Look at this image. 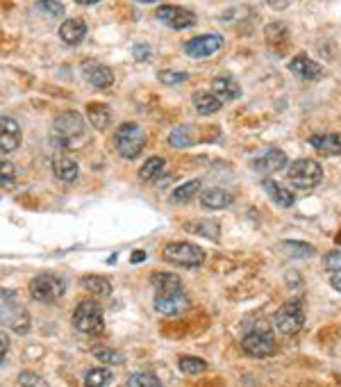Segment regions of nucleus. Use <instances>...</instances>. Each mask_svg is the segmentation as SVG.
Returning a JSON list of instances; mask_svg holds the SVG:
<instances>
[{"mask_svg":"<svg viewBox=\"0 0 341 387\" xmlns=\"http://www.w3.org/2000/svg\"><path fill=\"white\" fill-rule=\"evenodd\" d=\"M73 326L85 335H100L105 330L103 310L94 301H80L73 312Z\"/></svg>","mask_w":341,"mask_h":387,"instance_id":"1","label":"nucleus"},{"mask_svg":"<svg viewBox=\"0 0 341 387\" xmlns=\"http://www.w3.org/2000/svg\"><path fill=\"white\" fill-rule=\"evenodd\" d=\"M162 257L171 264L187 266V269H198V266L205 262V251L189 242H171L164 246Z\"/></svg>","mask_w":341,"mask_h":387,"instance_id":"2","label":"nucleus"},{"mask_svg":"<svg viewBox=\"0 0 341 387\" xmlns=\"http://www.w3.org/2000/svg\"><path fill=\"white\" fill-rule=\"evenodd\" d=\"M287 180L298 189H312V187L321 185V180H323V169H321V164L314 160H296L289 164Z\"/></svg>","mask_w":341,"mask_h":387,"instance_id":"3","label":"nucleus"},{"mask_svg":"<svg viewBox=\"0 0 341 387\" xmlns=\"http://www.w3.org/2000/svg\"><path fill=\"white\" fill-rule=\"evenodd\" d=\"M116 151L127 160H134L137 155H141L146 146V133L137 123H123L118 125V130L114 135Z\"/></svg>","mask_w":341,"mask_h":387,"instance_id":"4","label":"nucleus"},{"mask_svg":"<svg viewBox=\"0 0 341 387\" xmlns=\"http://www.w3.org/2000/svg\"><path fill=\"white\" fill-rule=\"evenodd\" d=\"M53 133L62 146H69L71 142H76L85 135V116L76 112V109H67V112L57 114V118H55Z\"/></svg>","mask_w":341,"mask_h":387,"instance_id":"5","label":"nucleus"},{"mask_svg":"<svg viewBox=\"0 0 341 387\" xmlns=\"http://www.w3.org/2000/svg\"><path fill=\"white\" fill-rule=\"evenodd\" d=\"M275 328L280 330L282 335H296L305 326V312H302V303L300 301H289L275 312L273 317Z\"/></svg>","mask_w":341,"mask_h":387,"instance_id":"6","label":"nucleus"},{"mask_svg":"<svg viewBox=\"0 0 341 387\" xmlns=\"http://www.w3.org/2000/svg\"><path fill=\"white\" fill-rule=\"evenodd\" d=\"M30 294H32V299L39 303H53L64 294V280L60 276L41 273L30 283Z\"/></svg>","mask_w":341,"mask_h":387,"instance_id":"7","label":"nucleus"},{"mask_svg":"<svg viewBox=\"0 0 341 387\" xmlns=\"http://www.w3.org/2000/svg\"><path fill=\"white\" fill-rule=\"evenodd\" d=\"M242 348L248 358H269L275 353V339L269 330H251L244 335Z\"/></svg>","mask_w":341,"mask_h":387,"instance_id":"8","label":"nucleus"},{"mask_svg":"<svg viewBox=\"0 0 341 387\" xmlns=\"http://www.w3.org/2000/svg\"><path fill=\"white\" fill-rule=\"evenodd\" d=\"M223 43L225 41L221 34H200L184 43V55H189L193 60H205L223 48Z\"/></svg>","mask_w":341,"mask_h":387,"instance_id":"9","label":"nucleus"},{"mask_svg":"<svg viewBox=\"0 0 341 387\" xmlns=\"http://www.w3.org/2000/svg\"><path fill=\"white\" fill-rule=\"evenodd\" d=\"M155 16H158V21H162L164 25H169L171 30H187V27L196 25V14L178 5H164L155 12Z\"/></svg>","mask_w":341,"mask_h":387,"instance_id":"10","label":"nucleus"},{"mask_svg":"<svg viewBox=\"0 0 341 387\" xmlns=\"http://www.w3.org/2000/svg\"><path fill=\"white\" fill-rule=\"evenodd\" d=\"M155 310L164 317L182 315L184 310H189V297L182 290L169 292V294H158V297H155Z\"/></svg>","mask_w":341,"mask_h":387,"instance_id":"11","label":"nucleus"},{"mask_svg":"<svg viewBox=\"0 0 341 387\" xmlns=\"http://www.w3.org/2000/svg\"><path fill=\"white\" fill-rule=\"evenodd\" d=\"M0 321L7 324L12 330H16V333H27V330H30V317H27V312L14 301H9L3 306V310H0Z\"/></svg>","mask_w":341,"mask_h":387,"instance_id":"12","label":"nucleus"},{"mask_svg":"<svg viewBox=\"0 0 341 387\" xmlns=\"http://www.w3.org/2000/svg\"><path fill=\"white\" fill-rule=\"evenodd\" d=\"M289 69H291L293 76H298L305 82H314V80L323 78V67H321L319 62L309 60L307 55H296V57L289 62Z\"/></svg>","mask_w":341,"mask_h":387,"instance_id":"13","label":"nucleus"},{"mask_svg":"<svg viewBox=\"0 0 341 387\" xmlns=\"http://www.w3.org/2000/svg\"><path fill=\"white\" fill-rule=\"evenodd\" d=\"M21 146V128L12 116H0V153H12Z\"/></svg>","mask_w":341,"mask_h":387,"instance_id":"14","label":"nucleus"},{"mask_svg":"<svg viewBox=\"0 0 341 387\" xmlns=\"http://www.w3.org/2000/svg\"><path fill=\"white\" fill-rule=\"evenodd\" d=\"M82 73H85V80L89 85H94L96 89H107L114 85V73L98 62H87L82 67Z\"/></svg>","mask_w":341,"mask_h":387,"instance_id":"15","label":"nucleus"},{"mask_svg":"<svg viewBox=\"0 0 341 387\" xmlns=\"http://www.w3.org/2000/svg\"><path fill=\"white\" fill-rule=\"evenodd\" d=\"M253 167L262 173H278L280 169L287 167V155H284L280 149H269L253 162Z\"/></svg>","mask_w":341,"mask_h":387,"instance_id":"16","label":"nucleus"},{"mask_svg":"<svg viewBox=\"0 0 341 387\" xmlns=\"http://www.w3.org/2000/svg\"><path fill=\"white\" fill-rule=\"evenodd\" d=\"M211 94H214L221 103L223 100H237L242 98V87L232 76H218L214 82H211Z\"/></svg>","mask_w":341,"mask_h":387,"instance_id":"17","label":"nucleus"},{"mask_svg":"<svg viewBox=\"0 0 341 387\" xmlns=\"http://www.w3.org/2000/svg\"><path fill=\"white\" fill-rule=\"evenodd\" d=\"M262 187H264V191L271 196V201L275 203V205H280V208H291L293 203H296V196L291 194V189H287L284 185H280L278 180L264 178V180H262Z\"/></svg>","mask_w":341,"mask_h":387,"instance_id":"18","label":"nucleus"},{"mask_svg":"<svg viewBox=\"0 0 341 387\" xmlns=\"http://www.w3.org/2000/svg\"><path fill=\"white\" fill-rule=\"evenodd\" d=\"M60 36L64 43L78 46L87 36V23L82 18H69V21H64L60 25Z\"/></svg>","mask_w":341,"mask_h":387,"instance_id":"19","label":"nucleus"},{"mask_svg":"<svg viewBox=\"0 0 341 387\" xmlns=\"http://www.w3.org/2000/svg\"><path fill=\"white\" fill-rule=\"evenodd\" d=\"M232 194L228 189H221V187H211V189H205L200 194V203L205 205L207 210H223L228 205H232Z\"/></svg>","mask_w":341,"mask_h":387,"instance_id":"20","label":"nucleus"},{"mask_svg":"<svg viewBox=\"0 0 341 387\" xmlns=\"http://www.w3.org/2000/svg\"><path fill=\"white\" fill-rule=\"evenodd\" d=\"M309 144L323 155H341V133H328V135H312Z\"/></svg>","mask_w":341,"mask_h":387,"instance_id":"21","label":"nucleus"},{"mask_svg":"<svg viewBox=\"0 0 341 387\" xmlns=\"http://www.w3.org/2000/svg\"><path fill=\"white\" fill-rule=\"evenodd\" d=\"M151 285L158 294H169V292H180L182 290V280L178 273H169V271H158L151 276Z\"/></svg>","mask_w":341,"mask_h":387,"instance_id":"22","label":"nucleus"},{"mask_svg":"<svg viewBox=\"0 0 341 387\" xmlns=\"http://www.w3.org/2000/svg\"><path fill=\"white\" fill-rule=\"evenodd\" d=\"M191 103H193V107H196V112L202 116L218 112L221 105H223L214 94H211V91H196V94L191 96Z\"/></svg>","mask_w":341,"mask_h":387,"instance_id":"23","label":"nucleus"},{"mask_svg":"<svg viewBox=\"0 0 341 387\" xmlns=\"http://www.w3.org/2000/svg\"><path fill=\"white\" fill-rule=\"evenodd\" d=\"M53 173H55V178L62 182H76L80 176V167H78V162L71 158H57L53 162Z\"/></svg>","mask_w":341,"mask_h":387,"instance_id":"24","label":"nucleus"},{"mask_svg":"<svg viewBox=\"0 0 341 387\" xmlns=\"http://www.w3.org/2000/svg\"><path fill=\"white\" fill-rule=\"evenodd\" d=\"M87 118L96 130H107L109 123H112V112L105 103H91L87 107Z\"/></svg>","mask_w":341,"mask_h":387,"instance_id":"25","label":"nucleus"},{"mask_svg":"<svg viewBox=\"0 0 341 387\" xmlns=\"http://www.w3.org/2000/svg\"><path fill=\"white\" fill-rule=\"evenodd\" d=\"M80 283H82V287L94 294V297H109V294H112V283H109V278H105V276H85Z\"/></svg>","mask_w":341,"mask_h":387,"instance_id":"26","label":"nucleus"},{"mask_svg":"<svg viewBox=\"0 0 341 387\" xmlns=\"http://www.w3.org/2000/svg\"><path fill=\"white\" fill-rule=\"evenodd\" d=\"M112 381V372L107 367H94L85 376V387H105Z\"/></svg>","mask_w":341,"mask_h":387,"instance_id":"27","label":"nucleus"},{"mask_svg":"<svg viewBox=\"0 0 341 387\" xmlns=\"http://www.w3.org/2000/svg\"><path fill=\"white\" fill-rule=\"evenodd\" d=\"M196 194H200V180H189L184 182L182 187H178L173 191V203H189Z\"/></svg>","mask_w":341,"mask_h":387,"instance_id":"28","label":"nucleus"},{"mask_svg":"<svg viewBox=\"0 0 341 387\" xmlns=\"http://www.w3.org/2000/svg\"><path fill=\"white\" fill-rule=\"evenodd\" d=\"M127 387H162V383L153 372H137L127 379Z\"/></svg>","mask_w":341,"mask_h":387,"instance_id":"29","label":"nucleus"},{"mask_svg":"<svg viewBox=\"0 0 341 387\" xmlns=\"http://www.w3.org/2000/svg\"><path fill=\"white\" fill-rule=\"evenodd\" d=\"M178 367H180V372H182V374L196 376V374H200V372H205V369H207V362H205V360H200V358L184 355V358H180Z\"/></svg>","mask_w":341,"mask_h":387,"instance_id":"30","label":"nucleus"},{"mask_svg":"<svg viewBox=\"0 0 341 387\" xmlns=\"http://www.w3.org/2000/svg\"><path fill=\"white\" fill-rule=\"evenodd\" d=\"M193 140H191V128L189 125H180L175 128V130L169 135V146L173 149H184V146H189Z\"/></svg>","mask_w":341,"mask_h":387,"instance_id":"31","label":"nucleus"},{"mask_svg":"<svg viewBox=\"0 0 341 387\" xmlns=\"http://www.w3.org/2000/svg\"><path fill=\"white\" fill-rule=\"evenodd\" d=\"M162 171H164V158H148L141 167L139 176H141V180H155Z\"/></svg>","mask_w":341,"mask_h":387,"instance_id":"32","label":"nucleus"},{"mask_svg":"<svg viewBox=\"0 0 341 387\" xmlns=\"http://www.w3.org/2000/svg\"><path fill=\"white\" fill-rule=\"evenodd\" d=\"M282 246L287 248V253L291 257H312V255L316 253L312 244H307V242H296V239H291V242H284Z\"/></svg>","mask_w":341,"mask_h":387,"instance_id":"33","label":"nucleus"},{"mask_svg":"<svg viewBox=\"0 0 341 387\" xmlns=\"http://www.w3.org/2000/svg\"><path fill=\"white\" fill-rule=\"evenodd\" d=\"M94 358H98V360L105 365H123V353L114 351V348H107V346H96Z\"/></svg>","mask_w":341,"mask_h":387,"instance_id":"34","label":"nucleus"},{"mask_svg":"<svg viewBox=\"0 0 341 387\" xmlns=\"http://www.w3.org/2000/svg\"><path fill=\"white\" fill-rule=\"evenodd\" d=\"M16 182V167L12 162L0 160V187H12Z\"/></svg>","mask_w":341,"mask_h":387,"instance_id":"35","label":"nucleus"},{"mask_svg":"<svg viewBox=\"0 0 341 387\" xmlns=\"http://www.w3.org/2000/svg\"><path fill=\"white\" fill-rule=\"evenodd\" d=\"M158 78H160V82H164V85H182V82H187L189 73L167 69V71H160V73H158Z\"/></svg>","mask_w":341,"mask_h":387,"instance_id":"36","label":"nucleus"},{"mask_svg":"<svg viewBox=\"0 0 341 387\" xmlns=\"http://www.w3.org/2000/svg\"><path fill=\"white\" fill-rule=\"evenodd\" d=\"M36 9L43 14H48V16H55V18L64 14V5L60 3V0H39V3H36Z\"/></svg>","mask_w":341,"mask_h":387,"instance_id":"37","label":"nucleus"},{"mask_svg":"<svg viewBox=\"0 0 341 387\" xmlns=\"http://www.w3.org/2000/svg\"><path fill=\"white\" fill-rule=\"evenodd\" d=\"M18 387H48V383H46L39 374L23 372V374H18Z\"/></svg>","mask_w":341,"mask_h":387,"instance_id":"38","label":"nucleus"},{"mask_svg":"<svg viewBox=\"0 0 341 387\" xmlns=\"http://www.w3.org/2000/svg\"><path fill=\"white\" fill-rule=\"evenodd\" d=\"M326 266L330 271H341V251H333L326 255Z\"/></svg>","mask_w":341,"mask_h":387,"instance_id":"39","label":"nucleus"},{"mask_svg":"<svg viewBox=\"0 0 341 387\" xmlns=\"http://www.w3.org/2000/svg\"><path fill=\"white\" fill-rule=\"evenodd\" d=\"M132 55H134V60H139V62L151 60V48L148 46H144V43H137L132 48Z\"/></svg>","mask_w":341,"mask_h":387,"instance_id":"40","label":"nucleus"},{"mask_svg":"<svg viewBox=\"0 0 341 387\" xmlns=\"http://www.w3.org/2000/svg\"><path fill=\"white\" fill-rule=\"evenodd\" d=\"M271 7H275V9H287L289 5H293L296 0H266Z\"/></svg>","mask_w":341,"mask_h":387,"instance_id":"41","label":"nucleus"},{"mask_svg":"<svg viewBox=\"0 0 341 387\" xmlns=\"http://www.w3.org/2000/svg\"><path fill=\"white\" fill-rule=\"evenodd\" d=\"M7 348H9V337L5 333H0V360H3V355L7 353Z\"/></svg>","mask_w":341,"mask_h":387,"instance_id":"42","label":"nucleus"},{"mask_svg":"<svg viewBox=\"0 0 341 387\" xmlns=\"http://www.w3.org/2000/svg\"><path fill=\"white\" fill-rule=\"evenodd\" d=\"M330 283H333V287L337 292H341V271H333V273H330Z\"/></svg>","mask_w":341,"mask_h":387,"instance_id":"43","label":"nucleus"},{"mask_svg":"<svg viewBox=\"0 0 341 387\" xmlns=\"http://www.w3.org/2000/svg\"><path fill=\"white\" fill-rule=\"evenodd\" d=\"M130 260H132V264L141 262V260H146V253H144V251H137V253H132V257H130Z\"/></svg>","mask_w":341,"mask_h":387,"instance_id":"44","label":"nucleus"},{"mask_svg":"<svg viewBox=\"0 0 341 387\" xmlns=\"http://www.w3.org/2000/svg\"><path fill=\"white\" fill-rule=\"evenodd\" d=\"M78 5H96V3H100V0H76Z\"/></svg>","mask_w":341,"mask_h":387,"instance_id":"45","label":"nucleus"},{"mask_svg":"<svg viewBox=\"0 0 341 387\" xmlns=\"http://www.w3.org/2000/svg\"><path fill=\"white\" fill-rule=\"evenodd\" d=\"M134 3H144V5H151V3H158V0H134Z\"/></svg>","mask_w":341,"mask_h":387,"instance_id":"46","label":"nucleus"}]
</instances>
